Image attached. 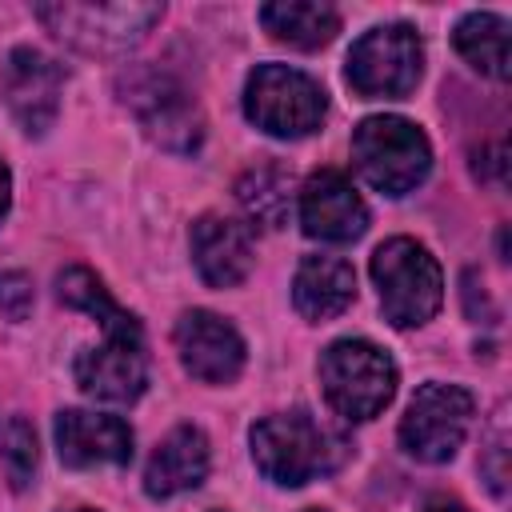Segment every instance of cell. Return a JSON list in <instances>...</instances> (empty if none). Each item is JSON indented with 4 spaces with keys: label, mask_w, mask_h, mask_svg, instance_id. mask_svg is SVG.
Here are the masks:
<instances>
[{
    "label": "cell",
    "mask_w": 512,
    "mask_h": 512,
    "mask_svg": "<svg viewBox=\"0 0 512 512\" xmlns=\"http://www.w3.org/2000/svg\"><path fill=\"white\" fill-rule=\"evenodd\" d=\"M292 172L284 164H256L236 180V200L248 212V220L264 228H284L292 216Z\"/></svg>",
    "instance_id": "20"
},
{
    "label": "cell",
    "mask_w": 512,
    "mask_h": 512,
    "mask_svg": "<svg viewBox=\"0 0 512 512\" xmlns=\"http://www.w3.org/2000/svg\"><path fill=\"white\" fill-rule=\"evenodd\" d=\"M80 512H88V508H80Z\"/></svg>",
    "instance_id": "27"
},
{
    "label": "cell",
    "mask_w": 512,
    "mask_h": 512,
    "mask_svg": "<svg viewBox=\"0 0 512 512\" xmlns=\"http://www.w3.org/2000/svg\"><path fill=\"white\" fill-rule=\"evenodd\" d=\"M56 296H60V304H68V308L88 312L92 320H100V328H104L108 340L144 344L140 320H136L132 312H124V308L108 296V288L100 284L96 272H88V268H80V264H76V268H64V272L56 276Z\"/></svg>",
    "instance_id": "18"
},
{
    "label": "cell",
    "mask_w": 512,
    "mask_h": 512,
    "mask_svg": "<svg viewBox=\"0 0 512 512\" xmlns=\"http://www.w3.org/2000/svg\"><path fill=\"white\" fill-rule=\"evenodd\" d=\"M64 72L36 48H12L0 64V96L28 136H44L60 112Z\"/></svg>",
    "instance_id": "10"
},
{
    "label": "cell",
    "mask_w": 512,
    "mask_h": 512,
    "mask_svg": "<svg viewBox=\"0 0 512 512\" xmlns=\"http://www.w3.org/2000/svg\"><path fill=\"white\" fill-rule=\"evenodd\" d=\"M36 304V288L24 272H0V312L8 320H28Z\"/></svg>",
    "instance_id": "23"
},
{
    "label": "cell",
    "mask_w": 512,
    "mask_h": 512,
    "mask_svg": "<svg viewBox=\"0 0 512 512\" xmlns=\"http://www.w3.org/2000/svg\"><path fill=\"white\" fill-rule=\"evenodd\" d=\"M192 260L208 288H236L252 272V228L228 216H200L192 224Z\"/></svg>",
    "instance_id": "15"
},
{
    "label": "cell",
    "mask_w": 512,
    "mask_h": 512,
    "mask_svg": "<svg viewBox=\"0 0 512 512\" xmlns=\"http://www.w3.org/2000/svg\"><path fill=\"white\" fill-rule=\"evenodd\" d=\"M324 112H328V96L308 72L288 68V64H260L248 72L244 116L260 132L296 140V136L316 132Z\"/></svg>",
    "instance_id": "6"
},
{
    "label": "cell",
    "mask_w": 512,
    "mask_h": 512,
    "mask_svg": "<svg viewBox=\"0 0 512 512\" xmlns=\"http://www.w3.org/2000/svg\"><path fill=\"white\" fill-rule=\"evenodd\" d=\"M476 400L468 388L460 384H440L428 380L416 388V396L408 400V412L400 420V444L408 456L424 460V464H444L456 456V448L468 436Z\"/></svg>",
    "instance_id": "8"
},
{
    "label": "cell",
    "mask_w": 512,
    "mask_h": 512,
    "mask_svg": "<svg viewBox=\"0 0 512 512\" xmlns=\"http://www.w3.org/2000/svg\"><path fill=\"white\" fill-rule=\"evenodd\" d=\"M36 20L64 44L88 56H120L136 48L148 28L164 16V4H36Z\"/></svg>",
    "instance_id": "4"
},
{
    "label": "cell",
    "mask_w": 512,
    "mask_h": 512,
    "mask_svg": "<svg viewBox=\"0 0 512 512\" xmlns=\"http://www.w3.org/2000/svg\"><path fill=\"white\" fill-rule=\"evenodd\" d=\"M120 92H124V104L136 108L140 116V128L160 144V148H172V152H192L204 136V120L192 104V96L164 72H132L120 80Z\"/></svg>",
    "instance_id": "9"
},
{
    "label": "cell",
    "mask_w": 512,
    "mask_h": 512,
    "mask_svg": "<svg viewBox=\"0 0 512 512\" xmlns=\"http://www.w3.org/2000/svg\"><path fill=\"white\" fill-rule=\"evenodd\" d=\"M300 228L312 240L348 244L368 228V204L352 188V180L336 168H320L300 188Z\"/></svg>",
    "instance_id": "12"
},
{
    "label": "cell",
    "mask_w": 512,
    "mask_h": 512,
    "mask_svg": "<svg viewBox=\"0 0 512 512\" xmlns=\"http://www.w3.org/2000/svg\"><path fill=\"white\" fill-rule=\"evenodd\" d=\"M372 280L384 320L396 328H420L444 300V276L436 256L412 236H392L372 252Z\"/></svg>",
    "instance_id": "2"
},
{
    "label": "cell",
    "mask_w": 512,
    "mask_h": 512,
    "mask_svg": "<svg viewBox=\"0 0 512 512\" xmlns=\"http://www.w3.org/2000/svg\"><path fill=\"white\" fill-rule=\"evenodd\" d=\"M8 204H12V172H8V164L0 160V224H4V216H8Z\"/></svg>",
    "instance_id": "24"
},
{
    "label": "cell",
    "mask_w": 512,
    "mask_h": 512,
    "mask_svg": "<svg viewBox=\"0 0 512 512\" xmlns=\"http://www.w3.org/2000/svg\"><path fill=\"white\" fill-rule=\"evenodd\" d=\"M420 512H468V508H464L460 500H448V496H432V500H428Z\"/></svg>",
    "instance_id": "25"
},
{
    "label": "cell",
    "mask_w": 512,
    "mask_h": 512,
    "mask_svg": "<svg viewBox=\"0 0 512 512\" xmlns=\"http://www.w3.org/2000/svg\"><path fill=\"white\" fill-rule=\"evenodd\" d=\"M72 376L80 384L84 396L92 400H108V404H132L144 384H148V360H144V344H128V340H108L96 348H84L72 364Z\"/></svg>",
    "instance_id": "13"
},
{
    "label": "cell",
    "mask_w": 512,
    "mask_h": 512,
    "mask_svg": "<svg viewBox=\"0 0 512 512\" xmlns=\"http://www.w3.org/2000/svg\"><path fill=\"white\" fill-rule=\"evenodd\" d=\"M252 460L256 468L284 488H300L316 476H328L344 460V440L320 428L308 412H276L252 424Z\"/></svg>",
    "instance_id": "1"
},
{
    "label": "cell",
    "mask_w": 512,
    "mask_h": 512,
    "mask_svg": "<svg viewBox=\"0 0 512 512\" xmlns=\"http://www.w3.org/2000/svg\"><path fill=\"white\" fill-rule=\"evenodd\" d=\"M344 72L364 100H400L420 84L424 44L408 24H380L352 44Z\"/></svg>",
    "instance_id": "7"
},
{
    "label": "cell",
    "mask_w": 512,
    "mask_h": 512,
    "mask_svg": "<svg viewBox=\"0 0 512 512\" xmlns=\"http://www.w3.org/2000/svg\"><path fill=\"white\" fill-rule=\"evenodd\" d=\"M320 388L344 420H372L396 396V364L372 340H336L320 352Z\"/></svg>",
    "instance_id": "3"
},
{
    "label": "cell",
    "mask_w": 512,
    "mask_h": 512,
    "mask_svg": "<svg viewBox=\"0 0 512 512\" xmlns=\"http://www.w3.org/2000/svg\"><path fill=\"white\" fill-rule=\"evenodd\" d=\"M36 428L24 416H0V460L8 468L12 488H24L36 472Z\"/></svg>",
    "instance_id": "22"
},
{
    "label": "cell",
    "mask_w": 512,
    "mask_h": 512,
    "mask_svg": "<svg viewBox=\"0 0 512 512\" xmlns=\"http://www.w3.org/2000/svg\"><path fill=\"white\" fill-rule=\"evenodd\" d=\"M208 436L196 428V424H176L160 444L156 452L148 456V468H144V492L152 500H168L176 492H188L196 484H204L208 476Z\"/></svg>",
    "instance_id": "16"
},
{
    "label": "cell",
    "mask_w": 512,
    "mask_h": 512,
    "mask_svg": "<svg viewBox=\"0 0 512 512\" xmlns=\"http://www.w3.org/2000/svg\"><path fill=\"white\" fill-rule=\"evenodd\" d=\"M56 452L68 468H96V464H128L132 460V428L120 416L64 408L56 416Z\"/></svg>",
    "instance_id": "14"
},
{
    "label": "cell",
    "mask_w": 512,
    "mask_h": 512,
    "mask_svg": "<svg viewBox=\"0 0 512 512\" xmlns=\"http://www.w3.org/2000/svg\"><path fill=\"white\" fill-rule=\"evenodd\" d=\"M308 512H320V508H308Z\"/></svg>",
    "instance_id": "26"
},
{
    "label": "cell",
    "mask_w": 512,
    "mask_h": 512,
    "mask_svg": "<svg viewBox=\"0 0 512 512\" xmlns=\"http://www.w3.org/2000/svg\"><path fill=\"white\" fill-rule=\"evenodd\" d=\"M352 160L376 192L404 196L428 176L432 144L404 116H368L352 132Z\"/></svg>",
    "instance_id": "5"
},
{
    "label": "cell",
    "mask_w": 512,
    "mask_h": 512,
    "mask_svg": "<svg viewBox=\"0 0 512 512\" xmlns=\"http://www.w3.org/2000/svg\"><path fill=\"white\" fill-rule=\"evenodd\" d=\"M356 300V272L340 256H304L292 280V304L304 320H332Z\"/></svg>",
    "instance_id": "17"
},
{
    "label": "cell",
    "mask_w": 512,
    "mask_h": 512,
    "mask_svg": "<svg viewBox=\"0 0 512 512\" xmlns=\"http://www.w3.org/2000/svg\"><path fill=\"white\" fill-rule=\"evenodd\" d=\"M260 24L272 32V40L308 52V48H324L340 32V12L316 0H280L260 8Z\"/></svg>",
    "instance_id": "19"
},
{
    "label": "cell",
    "mask_w": 512,
    "mask_h": 512,
    "mask_svg": "<svg viewBox=\"0 0 512 512\" xmlns=\"http://www.w3.org/2000/svg\"><path fill=\"white\" fill-rule=\"evenodd\" d=\"M456 52L484 76L508 80V20L496 12H468L452 32Z\"/></svg>",
    "instance_id": "21"
},
{
    "label": "cell",
    "mask_w": 512,
    "mask_h": 512,
    "mask_svg": "<svg viewBox=\"0 0 512 512\" xmlns=\"http://www.w3.org/2000/svg\"><path fill=\"white\" fill-rule=\"evenodd\" d=\"M172 340H176V352H180V364L188 368V376H196L204 384H228L244 368L240 332L208 308H188L176 320Z\"/></svg>",
    "instance_id": "11"
}]
</instances>
